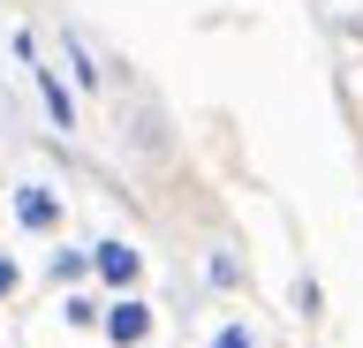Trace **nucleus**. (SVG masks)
Listing matches in <instances>:
<instances>
[{"label": "nucleus", "instance_id": "f257e3e1", "mask_svg": "<svg viewBox=\"0 0 363 348\" xmlns=\"http://www.w3.org/2000/svg\"><path fill=\"white\" fill-rule=\"evenodd\" d=\"M99 333H106L113 348H144V341H152V303H144V296H121V303H106Z\"/></svg>", "mask_w": 363, "mask_h": 348}, {"label": "nucleus", "instance_id": "f03ea898", "mask_svg": "<svg viewBox=\"0 0 363 348\" xmlns=\"http://www.w3.org/2000/svg\"><path fill=\"white\" fill-rule=\"evenodd\" d=\"M91 273L129 296L136 280H144V250H136V242H99V250H91Z\"/></svg>", "mask_w": 363, "mask_h": 348}, {"label": "nucleus", "instance_id": "7ed1b4c3", "mask_svg": "<svg viewBox=\"0 0 363 348\" xmlns=\"http://www.w3.org/2000/svg\"><path fill=\"white\" fill-rule=\"evenodd\" d=\"M16 220H23L30 235H53V228H61V197H53L45 182H23V189H16Z\"/></svg>", "mask_w": 363, "mask_h": 348}, {"label": "nucleus", "instance_id": "20e7f679", "mask_svg": "<svg viewBox=\"0 0 363 348\" xmlns=\"http://www.w3.org/2000/svg\"><path fill=\"white\" fill-rule=\"evenodd\" d=\"M30 76H38V99H45V114L61 121V129H76V99H68V91H61V76L45 69V61H30Z\"/></svg>", "mask_w": 363, "mask_h": 348}, {"label": "nucleus", "instance_id": "39448f33", "mask_svg": "<svg viewBox=\"0 0 363 348\" xmlns=\"http://www.w3.org/2000/svg\"><path fill=\"white\" fill-rule=\"evenodd\" d=\"M212 348H257V333H250V325H242V318H227V325H220V333H212Z\"/></svg>", "mask_w": 363, "mask_h": 348}, {"label": "nucleus", "instance_id": "423d86ee", "mask_svg": "<svg viewBox=\"0 0 363 348\" xmlns=\"http://www.w3.org/2000/svg\"><path fill=\"white\" fill-rule=\"evenodd\" d=\"M91 273V250H61L53 257V280H84Z\"/></svg>", "mask_w": 363, "mask_h": 348}, {"label": "nucleus", "instance_id": "0eeeda50", "mask_svg": "<svg viewBox=\"0 0 363 348\" xmlns=\"http://www.w3.org/2000/svg\"><path fill=\"white\" fill-rule=\"evenodd\" d=\"M61 318H68V325H99V318H106V310H99V303H91V296H68V310H61Z\"/></svg>", "mask_w": 363, "mask_h": 348}, {"label": "nucleus", "instance_id": "6e6552de", "mask_svg": "<svg viewBox=\"0 0 363 348\" xmlns=\"http://www.w3.org/2000/svg\"><path fill=\"white\" fill-rule=\"evenodd\" d=\"M16 288H23V273H16V257H0V303L16 296Z\"/></svg>", "mask_w": 363, "mask_h": 348}]
</instances>
